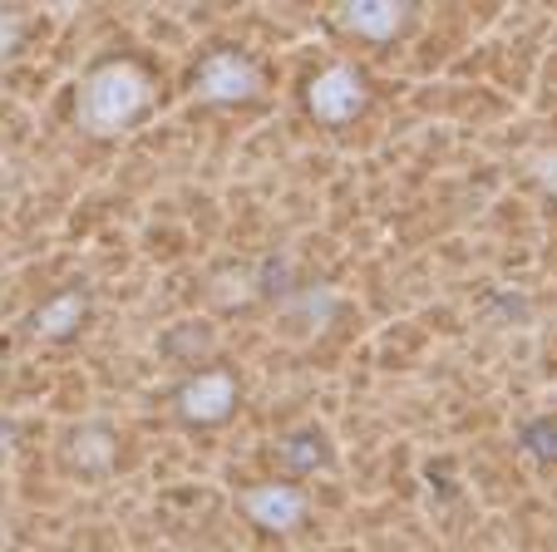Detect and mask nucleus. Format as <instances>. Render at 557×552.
Returning <instances> with one entry per match:
<instances>
[{"mask_svg":"<svg viewBox=\"0 0 557 552\" xmlns=\"http://www.w3.org/2000/svg\"><path fill=\"white\" fill-rule=\"evenodd\" d=\"M153 99V79L144 64L134 60H104L85 74L79 95H74V124L89 138H119L124 128H134V119Z\"/></svg>","mask_w":557,"mask_h":552,"instance_id":"f257e3e1","label":"nucleus"},{"mask_svg":"<svg viewBox=\"0 0 557 552\" xmlns=\"http://www.w3.org/2000/svg\"><path fill=\"white\" fill-rule=\"evenodd\" d=\"M193 95H198L202 105H243V99L262 95V70L237 50H218L198 64Z\"/></svg>","mask_w":557,"mask_h":552,"instance_id":"f03ea898","label":"nucleus"},{"mask_svg":"<svg viewBox=\"0 0 557 552\" xmlns=\"http://www.w3.org/2000/svg\"><path fill=\"white\" fill-rule=\"evenodd\" d=\"M306 109L321 124H350L366 109V79L350 64H331V70H321L306 84Z\"/></svg>","mask_w":557,"mask_h":552,"instance_id":"7ed1b4c3","label":"nucleus"},{"mask_svg":"<svg viewBox=\"0 0 557 552\" xmlns=\"http://www.w3.org/2000/svg\"><path fill=\"white\" fill-rule=\"evenodd\" d=\"M243 508L247 518L257 523V528L267 532H292L296 523L306 518V493L296 489V483H257V489L243 493Z\"/></svg>","mask_w":557,"mask_h":552,"instance_id":"20e7f679","label":"nucleus"},{"mask_svg":"<svg viewBox=\"0 0 557 552\" xmlns=\"http://www.w3.org/2000/svg\"><path fill=\"white\" fill-rule=\"evenodd\" d=\"M232 405H237V380L227 370H208V376L188 380L178 390V415L193 419V425H218V419L232 415Z\"/></svg>","mask_w":557,"mask_h":552,"instance_id":"39448f33","label":"nucleus"},{"mask_svg":"<svg viewBox=\"0 0 557 552\" xmlns=\"http://www.w3.org/2000/svg\"><path fill=\"white\" fill-rule=\"evenodd\" d=\"M341 30L360 35V40H395V30L405 25V5L395 0H350L336 11Z\"/></svg>","mask_w":557,"mask_h":552,"instance_id":"423d86ee","label":"nucleus"},{"mask_svg":"<svg viewBox=\"0 0 557 552\" xmlns=\"http://www.w3.org/2000/svg\"><path fill=\"white\" fill-rule=\"evenodd\" d=\"M85 311H89V302L79 292H64V296H54L50 306H40L35 311V335H45V341H60V335H70L74 326L85 321Z\"/></svg>","mask_w":557,"mask_h":552,"instance_id":"0eeeda50","label":"nucleus"},{"mask_svg":"<svg viewBox=\"0 0 557 552\" xmlns=\"http://www.w3.org/2000/svg\"><path fill=\"white\" fill-rule=\"evenodd\" d=\"M70 458L79 464V469L104 474L109 464H114V439H109L104 429H79V434H74V444H70Z\"/></svg>","mask_w":557,"mask_h":552,"instance_id":"6e6552de","label":"nucleus"},{"mask_svg":"<svg viewBox=\"0 0 557 552\" xmlns=\"http://www.w3.org/2000/svg\"><path fill=\"white\" fill-rule=\"evenodd\" d=\"M528 449H533L537 458H557V429L553 425H528Z\"/></svg>","mask_w":557,"mask_h":552,"instance_id":"1a4fd4ad","label":"nucleus"},{"mask_svg":"<svg viewBox=\"0 0 557 552\" xmlns=\"http://www.w3.org/2000/svg\"><path fill=\"white\" fill-rule=\"evenodd\" d=\"M15 45H21V15L0 11V54H11Z\"/></svg>","mask_w":557,"mask_h":552,"instance_id":"9d476101","label":"nucleus"},{"mask_svg":"<svg viewBox=\"0 0 557 552\" xmlns=\"http://www.w3.org/2000/svg\"><path fill=\"white\" fill-rule=\"evenodd\" d=\"M0 548H5V523H0Z\"/></svg>","mask_w":557,"mask_h":552,"instance_id":"9b49d317","label":"nucleus"}]
</instances>
